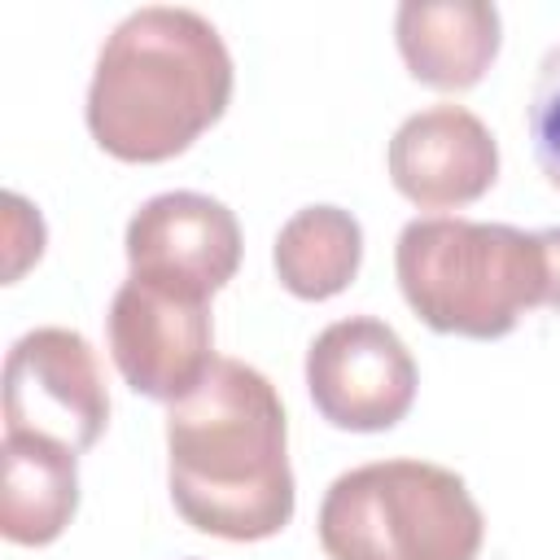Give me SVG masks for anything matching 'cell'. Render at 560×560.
Returning a JSON list of instances; mask_svg holds the SVG:
<instances>
[{
    "label": "cell",
    "instance_id": "6da1fadb",
    "mask_svg": "<svg viewBox=\"0 0 560 560\" xmlns=\"http://www.w3.org/2000/svg\"><path fill=\"white\" fill-rule=\"evenodd\" d=\"M166 486L192 529L228 542H258L293 521L289 424L258 368L214 359L206 381L171 402Z\"/></svg>",
    "mask_w": 560,
    "mask_h": 560
},
{
    "label": "cell",
    "instance_id": "7a4b0ae2",
    "mask_svg": "<svg viewBox=\"0 0 560 560\" xmlns=\"http://www.w3.org/2000/svg\"><path fill=\"white\" fill-rule=\"evenodd\" d=\"M232 101V57L210 18L149 4L101 44L88 83V131L118 162L184 153Z\"/></svg>",
    "mask_w": 560,
    "mask_h": 560
},
{
    "label": "cell",
    "instance_id": "3957f363",
    "mask_svg": "<svg viewBox=\"0 0 560 560\" xmlns=\"http://www.w3.org/2000/svg\"><path fill=\"white\" fill-rule=\"evenodd\" d=\"M394 271L407 306L433 332L472 341L512 332L516 319L547 293L538 232L459 214L411 219L398 232Z\"/></svg>",
    "mask_w": 560,
    "mask_h": 560
},
{
    "label": "cell",
    "instance_id": "277c9868",
    "mask_svg": "<svg viewBox=\"0 0 560 560\" xmlns=\"http://www.w3.org/2000/svg\"><path fill=\"white\" fill-rule=\"evenodd\" d=\"M481 508L464 477L424 459H376L341 472L319 503L328 560H477Z\"/></svg>",
    "mask_w": 560,
    "mask_h": 560
},
{
    "label": "cell",
    "instance_id": "5b68a950",
    "mask_svg": "<svg viewBox=\"0 0 560 560\" xmlns=\"http://www.w3.org/2000/svg\"><path fill=\"white\" fill-rule=\"evenodd\" d=\"M105 332L118 376L153 402L188 398L214 368L210 298L149 276H127L118 284Z\"/></svg>",
    "mask_w": 560,
    "mask_h": 560
},
{
    "label": "cell",
    "instance_id": "8992f818",
    "mask_svg": "<svg viewBox=\"0 0 560 560\" xmlns=\"http://www.w3.org/2000/svg\"><path fill=\"white\" fill-rule=\"evenodd\" d=\"M109 424L96 350L74 328H31L4 354V433H39L88 451Z\"/></svg>",
    "mask_w": 560,
    "mask_h": 560
},
{
    "label": "cell",
    "instance_id": "52a82bcc",
    "mask_svg": "<svg viewBox=\"0 0 560 560\" xmlns=\"http://www.w3.org/2000/svg\"><path fill=\"white\" fill-rule=\"evenodd\" d=\"M416 359L402 337L372 315L328 324L306 350V389L315 411L346 433H385L416 402Z\"/></svg>",
    "mask_w": 560,
    "mask_h": 560
},
{
    "label": "cell",
    "instance_id": "ba28073f",
    "mask_svg": "<svg viewBox=\"0 0 560 560\" xmlns=\"http://www.w3.org/2000/svg\"><path fill=\"white\" fill-rule=\"evenodd\" d=\"M131 276H149L188 293H219L241 267V223L210 192H158L127 223Z\"/></svg>",
    "mask_w": 560,
    "mask_h": 560
},
{
    "label": "cell",
    "instance_id": "9c48e42d",
    "mask_svg": "<svg viewBox=\"0 0 560 560\" xmlns=\"http://www.w3.org/2000/svg\"><path fill=\"white\" fill-rule=\"evenodd\" d=\"M389 179L420 210H459L499 179V144L464 105H429L389 140Z\"/></svg>",
    "mask_w": 560,
    "mask_h": 560
},
{
    "label": "cell",
    "instance_id": "30bf717a",
    "mask_svg": "<svg viewBox=\"0 0 560 560\" xmlns=\"http://www.w3.org/2000/svg\"><path fill=\"white\" fill-rule=\"evenodd\" d=\"M394 39L411 79L438 92H464L481 83L499 57L503 22L486 0H402Z\"/></svg>",
    "mask_w": 560,
    "mask_h": 560
},
{
    "label": "cell",
    "instance_id": "8fae6325",
    "mask_svg": "<svg viewBox=\"0 0 560 560\" xmlns=\"http://www.w3.org/2000/svg\"><path fill=\"white\" fill-rule=\"evenodd\" d=\"M0 468V534L18 547L61 538L79 508V451L39 433H4Z\"/></svg>",
    "mask_w": 560,
    "mask_h": 560
},
{
    "label": "cell",
    "instance_id": "7c38bea8",
    "mask_svg": "<svg viewBox=\"0 0 560 560\" xmlns=\"http://www.w3.org/2000/svg\"><path fill=\"white\" fill-rule=\"evenodd\" d=\"M280 284L302 302L337 298L363 262V228L341 206H302L284 219L271 245Z\"/></svg>",
    "mask_w": 560,
    "mask_h": 560
},
{
    "label": "cell",
    "instance_id": "4fadbf2b",
    "mask_svg": "<svg viewBox=\"0 0 560 560\" xmlns=\"http://www.w3.org/2000/svg\"><path fill=\"white\" fill-rule=\"evenodd\" d=\"M525 131H529V149L542 179L560 188V44H551L538 66V79L525 105Z\"/></svg>",
    "mask_w": 560,
    "mask_h": 560
},
{
    "label": "cell",
    "instance_id": "5bb4252c",
    "mask_svg": "<svg viewBox=\"0 0 560 560\" xmlns=\"http://www.w3.org/2000/svg\"><path fill=\"white\" fill-rule=\"evenodd\" d=\"M538 241H542V262H547V293H542V302L560 315V228L538 232Z\"/></svg>",
    "mask_w": 560,
    "mask_h": 560
}]
</instances>
